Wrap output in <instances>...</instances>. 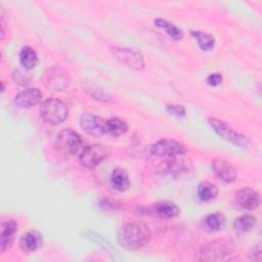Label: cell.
Here are the masks:
<instances>
[{
	"label": "cell",
	"mask_w": 262,
	"mask_h": 262,
	"mask_svg": "<svg viewBox=\"0 0 262 262\" xmlns=\"http://www.w3.org/2000/svg\"><path fill=\"white\" fill-rule=\"evenodd\" d=\"M112 51L117 59L134 70H142L144 68V59L140 52L123 47H114Z\"/></svg>",
	"instance_id": "8fae6325"
},
{
	"label": "cell",
	"mask_w": 262,
	"mask_h": 262,
	"mask_svg": "<svg viewBox=\"0 0 262 262\" xmlns=\"http://www.w3.org/2000/svg\"><path fill=\"white\" fill-rule=\"evenodd\" d=\"M42 99V93L37 88H28L18 92L14 97V103L21 108L38 104Z\"/></svg>",
	"instance_id": "9a60e30c"
},
{
	"label": "cell",
	"mask_w": 262,
	"mask_h": 262,
	"mask_svg": "<svg viewBox=\"0 0 262 262\" xmlns=\"http://www.w3.org/2000/svg\"><path fill=\"white\" fill-rule=\"evenodd\" d=\"M82 144L81 136L72 129H62L55 137L54 146L62 155L76 154Z\"/></svg>",
	"instance_id": "5b68a950"
},
{
	"label": "cell",
	"mask_w": 262,
	"mask_h": 262,
	"mask_svg": "<svg viewBox=\"0 0 262 262\" xmlns=\"http://www.w3.org/2000/svg\"><path fill=\"white\" fill-rule=\"evenodd\" d=\"M38 55L34 48L30 46H25L19 52V62L26 70L34 69L38 64Z\"/></svg>",
	"instance_id": "ffe728a7"
},
{
	"label": "cell",
	"mask_w": 262,
	"mask_h": 262,
	"mask_svg": "<svg viewBox=\"0 0 262 262\" xmlns=\"http://www.w3.org/2000/svg\"><path fill=\"white\" fill-rule=\"evenodd\" d=\"M79 123L82 130L91 136L100 137L106 133V120L94 114H83Z\"/></svg>",
	"instance_id": "30bf717a"
},
{
	"label": "cell",
	"mask_w": 262,
	"mask_h": 262,
	"mask_svg": "<svg viewBox=\"0 0 262 262\" xmlns=\"http://www.w3.org/2000/svg\"><path fill=\"white\" fill-rule=\"evenodd\" d=\"M186 147L175 139L163 138L156 141L151 147L150 152L160 158H174L186 154Z\"/></svg>",
	"instance_id": "8992f818"
},
{
	"label": "cell",
	"mask_w": 262,
	"mask_h": 262,
	"mask_svg": "<svg viewBox=\"0 0 262 262\" xmlns=\"http://www.w3.org/2000/svg\"><path fill=\"white\" fill-rule=\"evenodd\" d=\"M191 170V164L183 159H178L177 157L168 158L166 161L162 162L158 167V172L161 175L179 177L187 174Z\"/></svg>",
	"instance_id": "ba28073f"
},
{
	"label": "cell",
	"mask_w": 262,
	"mask_h": 262,
	"mask_svg": "<svg viewBox=\"0 0 262 262\" xmlns=\"http://www.w3.org/2000/svg\"><path fill=\"white\" fill-rule=\"evenodd\" d=\"M39 113L44 122L51 125H59L67 120L69 116V108L62 100L50 97L42 101Z\"/></svg>",
	"instance_id": "3957f363"
},
{
	"label": "cell",
	"mask_w": 262,
	"mask_h": 262,
	"mask_svg": "<svg viewBox=\"0 0 262 262\" xmlns=\"http://www.w3.org/2000/svg\"><path fill=\"white\" fill-rule=\"evenodd\" d=\"M12 80L17 85L26 86L31 83V76L21 70H14L12 73Z\"/></svg>",
	"instance_id": "4316f807"
},
{
	"label": "cell",
	"mask_w": 262,
	"mask_h": 262,
	"mask_svg": "<svg viewBox=\"0 0 262 262\" xmlns=\"http://www.w3.org/2000/svg\"><path fill=\"white\" fill-rule=\"evenodd\" d=\"M222 75L219 74V73H214V74H211L207 77V80H206V83L209 85V86H212V87H216L218 85H220L222 83Z\"/></svg>",
	"instance_id": "f1b7e54d"
},
{
	"label": "cell",
	"mask_w": 262,
	"mask_h": 262,
	"mask_svg": "<svg viewBox=\"0 0 262 262\" xmlns=\"http://www.w3.org/2000/svg\"><path fill=\"white\" fill-rule=\"evenodd\" d=\"M42 245V236L39 232L32 230L21 235L19 239V247L26 253H32L38 250Z\"/></svg>",
	"instance_id": "ac0fdd59"
},
{
	"label": "cell",
	"mask_w": 262,
	"mask_h": 262,
	"mask_svg": "<svg viewBox=\"0 0 262 262\" xmlns=\"http://www.w3.org/2000/svg\"><path fill=\"white\" fill-rule=\"evenodd\" d=\"M17 232V224L12 219H2L1 221V234H0V252H5L14 241Z\"/></svg>",
	"instance_id": "5bb4252c"
},
{
	"label": "cell",
	"mask_w": 262,
	"mask_h": 262,
	"mask_svg": "<svg viewBox=\"0 0 262 262\" xmlns=\"http://www.w3.org/2000/svg\"><path fill=\"white\" fill-rule=\"evenodd\" d=\"M235 202L239 208L247 211H254L260 206L261 200L256 190L250 187H243L236 191Z\"/></svg>",
	"instance_id": "4fadbf2b"
},
{
	"label": "cell",
	"mask_w": 262,
	"mask_h": 262,
	"mask_svg": "<svg viewBox=\"0 0 262 262\" xmlns=\"http://www.w3.org/2000/svg\"><path fill=\"white\" fill-rule=\"evenodd\" d=\"M257 224V219L252 215H243L233 222V229L236 232L245 233L251 231Z\"/></svg>",
	"instance_id": "d4e9b609"
},
{
	"label": "cell",
	"mask_w": 262,
	"mask_h": 262,
	"mask_svg": "<svg viewBox=\"0 0 262 262\" xmlns=\"http://www.w3.org/2000/svg\"><path fill=\"white\" fill-rule=\"evenodd\" d=\"M198 198L203 202H209L214 200L218 194L217 186L209 181H203L198 185L196 189Z\"/></svg>",
	"instance_id": "44dd1931"
},
{
	"label": "cell",
	"mask_w": 262,
	"mask_h": 262,
	"mask_svg": "<svg viewBox=\"0 0 262 262\" xmlns=\"http://www.w3.org/2000/svg\"><path fill=\"white\" fill-rule=\"evenodd\" d=\"M211 167L214 174L225 183L233 182L237 177V171L234 166L224 159L216 158L212 160Z\"/></svg>",
	"instance_id": "7c38bea8"
},
{
	"label": "cell",
	"mask_w": 262,
	"mask_h": 262,
	"mask_svg": "<svg viewBox=\"0 0 262 262\" xmlns=\"http://www.w3.org/2000/svg\"><path fill=\"white\" fill-rule=\"evenodd\" d=\"M249 257L252 261H260L261 260V247L260 245H255L250 251Z\"/></svg>",
	"instance_id": "f546056e"
},
{
	"label": "cell",
	"mask_w": 262,
	"mask_h": 262,
	"mask_svg": "<svg viewBox=\"0 0 262 262\" xmlns=\"http://www.w3.org/2000/svg\"><path fill=\"white\" fill-rule=\"evenodd\" d=\"M152 213L163 219H171L179 215L178 206L170 201H161L152 206Z\"/></svg>",
	"instance_id": "2e32d148"
},
{
	"label": "cell",
	"mask_w": 262,
	"mask_h": 262,
	"mask_svg": "<svg viewBox=\"0 0 262 262\" xmlns=\"http://www.w3.org/2000/svg\"><path fill=\"white\" fill-rule=\"evenodd\" d=\"M106 157V149L102 144L93 143L86 146L79 156L80 164L87 168H95Z\"/></svg>",
	"instance_id": "9c48e42d"
},
{
	"label": "cell",
	"mask_w": 262,
	"mask_h": 262,
	"mask_svg": "<svg viewBox=\"0 0 262 262\" xmlns=\"http://www.w3.org/2000/svg\"><path fill=\"white\" fill-rule=\"evenodd\" d=\"M208 123L215 133L223 140L242 148H248L251 146L250 139L246 135L235 131L226 122L216 118H209Z\"/></svg>",
	"instance_id": "277c9868"
},
{
	"label": "cell",
	"mask_w": 262,
	"mask_h": 262,
	"mask_svg": "<svg viewBox=\"0 0 262 262\" xmlns=\"http://www.w3.org/2000/svg\"><path fill=\"white\" fill-rule=\"evenodd\" d=\"M71 82L70 75L62 68L55 66L50 69H47L43 76L44 85L54 91L66 90Z\"/></svg>",
	"instance_id": "52a82bcc"
},
{
	"label": "cell",
	"mask_w": 262,
	"mask_h": 262,
	"mask_svg": "<svg viewBox=\"0 0 262 262\" xmlns=\"http://www.w3.org/2000/svg\"><path fill=\"white\" fill-rule=\"evenodd\" d=\"M118 243L127 251H137L150 239V230L141 222H128L118 230Z\"/></svg>",
	"instance_id": "6da1fadb"
},
{
	"label": "cell",
	"mask_w": 262,
	"mask_h": 262,
	"mask_svg": "<svg viewBox=\"0 0 262 262\" xmlns=\"http://www.w3.org/2000/svg\"><path fill=\"white\" fill-rule=\"evenodd\" d=\"M128 130L127 123L120 118H111L106 120V133L114 137H119L125 134Z\"/></svg>",
	"instance_id": "cb8c5ba5"
},
{
	"label": "cell",
	"mask_w": 262,
	"mask_h": 262,
	"mask_svg": "<svg viewBox=\"0 0 262 262\" xmlns=\"http://www.w3.org/2000/svg\"><path fill=\"white\" fill-rule=\"evenodd\" d=\"M100 207L104 209H116V202H111L110 200H102L100 203Z\"/></svg>",
	"instance_id": "4dcf8cb0"
},
{
	"label": "cell",
	"mask_w": 262,
	"mask_h": 262,
	"mask_svg": "<svg viewBox=\"0 0 262 262\" xmlns=\"http://www.w3.org/2000/svg\"><path fill=\"white\" fill-rule=\"evenodd\" d=\"M190 35L196 40L199 47L203 51H209L215 46V39L212 35L202 31H191Z\"/></svg>",
	"instance_id": "484cf974"
},
{
	"label": "cell",
	"mask_w": 262,
	"mask_h": 262,
	"mask_svg": "<svg viewBox=\"0 0 262 262\" xmlns=\"http://www.w3.org/2000/svg\"><path fill=\"white\" fill-rule=\"evenodd\" d=\"M234 252V244L231 239L221 238L206 244L196 254L199 261H221L225 260Z\"/></svg>",
	"instance_id": "7a4b0ae2"
},
{
	"label": "cell",
	"mask_w": 262,
	"mask_h": 262,
	"mask_svg": "<svg viewBox=\"0 0 262 262\" xmlns=\"http://www.w3.org/2000/svg\"><path fill=\"white\" fill-rule=\"evenodd\" d=\"M166 110L170 115L176 118H183L185 117V114H186L185 107L180 104H167Z\"/></svg>",
	"instance_id": "83f0119b"
},
{
	"label": "cell",
	"mask_w": 262,
	"mask_h": 262,
	"mask_svg": "<svg viewBox=\"0 0 262 262\" xmlns=\"http://www.w3.org/2000/svg\"><path fill=\"white\" fill-rule=\"evenodd\" d=\"M155 25L164 30L166 32V34L168 36H170L172 39L176 40V41H179L183 38V32L181 29H179L177 26H175L174 24L168 21L167 19H164V18H157L155 19Z\"/></svg>",
	"instance_id": "603a6c76"
},
{
	"label": "cell",
	"mask_w": 262,
	"mask_h": 262,
	"mask_svg": "<svg viewBox=\"0 0 262 262\" xmlns=\"http://www.w3.org/2000/svg\"><path fill=\"white\" fill-rule=\"evenodd\" d=\"M225 221V216L222 213H210L202 220V227L208 232H217L224 228Z\"/></svg>",
	"instance_id": "e0dca14e"
},
{
	"label": "cell",
	"mask_w": 262,
	"mask_h": 262,
	"mask_svg": "<svg viewBox=\"0 0 262 262\" xmlns=\"http://www.w3.org/2000/svg\"><path fill=\"white\" fill-rule=\"evenodd\" d=\"M83 88H84L85 92L95 100L102 101V102H113L114 101L113 97L106 91H104L102 88H100L97 85H94L92 83H85L83 85Z\"/></svg>",
	"instance_id": "7402d4cb"
},
{
	"label": "cell",
	"mask_w": 262,
	"mask_h": 262,
	"mask_svg": "<svg viewBox=\"0 0 262 262\" xmlns=\"http://www.w3.org/2000/svg\"><path fill=\"white\" fill-rule=\"evenodd\" d=\"M111 184L117 191H126L130 186V179L127 171L123 168H116L111 174Z\"/></svg>",
	"instance_id": "d6986e66"
}]
</instances>
